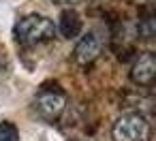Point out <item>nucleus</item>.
<instances>
[{
	"label": "nucleus",
	"instance_id": "4",
	"mask_svg": "<svg viewBox=\"0 0 156 141\" xmlns=\"http://www.w3.org/2000/svg\"><path fill=\"white\" fill-rule=\"evenodd\" d=\"M154 77H156V56L152 51L139 54L137 60L130 66V79H133V83L150 88L154 83Z\"/></svg>",
	"mask_w": 156,
	"mask_h": 141
},
{
	"label": "nucleus",
	"instance_id": "1",
	"mask_svg": "<svg viewBox=\"0 0 156 141\" xmlns=\"http://www.w3.org/2000/svg\"><path fill=\"white\" fill-rule=\"evenodd\" d=\"M13 34H15V41L20 45L32 47V45H41V43L51 41L56 37V24L45 15L30 13L15 24Z\"/></svg>",
	"mask_w": 156,
	"mask_h": 141
},
{
	"label": "nucleus",
	"instance_id": "2",
	"mask_svg": "<svg viewBox=\"0 0 156 141\" xmlns=\"http://www.w3.org/2000/svg\"><path fill=\"white\" fill-rule=\"evenodd\" d=\"M150 122L145 115L130 111L122 113L111 128V139L113 141H150Z\"/></svg>",
	"mask_w": 156,
	"mask_h": 141
},
{
	"label": "nucleus",
	"instance_id": "6",
	"mask_svg": "<svg viewBox=\"0 0 156 141\" xmlns=\"http://www.w3.org/2000/svg\"><path fill=\"white\" fill-rule=\"evenodd\" d=\"M56 30H60V34H62L64 39L77 37V34L81 32V19H79V15H77L75 11H64V13L60 15V24H58Z\"/></svg>",
	"mask_w": 156,
	"mask_h": 141
},
{
	"label": "nucleus",
	"instance_id": "7",
	"mask_svg": "<svg viewBox=\"0 0 156 141\" xmlns=\"http://www.w3.org/2000/svg\"><path fill=\"white\" fill-rule=\"evenodd\" d=\"M20 132L15 128V124L11 122H0V141H17Z\"/></svg>",
	"mask_w": 156,
	"mask_h": 141
},
{
	"label": "nucleus",
	"instance_id": "5",
	"mask_svg": "<svg viewBox=\"0 0 156 141\" xmlns=\"http://www.w3.org/2000/svg\"><path fill=\"white\" fill-rule=\"evenodd\" d=\"M101 56V39L96 37V32H88L79 39V43L75 45L73 58L79 66H90L96 58Z\"/></svg>",
	"mask_w": 156,
	"mask_h": 141
},
{
	"label": "nucleus",
	"instance_id": "8",
	"mask_svg": "<svg viewBox=\"0 0 156 141\" xmlns=\"http://www.w3.org/2000/svg\"><path fill=\"white\" fill-rule=\"evenodd\" d=\"M139 34L143 37V39H154V34H156V22H154V17H143L141 22H139Z\"/></svg>",
	"mask_w": 156,
	"mask_h": 141
},
{
	"label": "nucleus",
	"instance_id": "9",
	"mask_svg": "<svg viewBox=\"0 0 156 141\" xmlns=\"http://www.w3.org/2000/svg\"><path fill=\"white\" fill-rule=\"evenodd\" d=\"M51 2H56V5H75L79 0H51Z\"/></svg>",
	"mask_w": 156,
	"mask_h": 141
},
{
	"label": "nucleus",
	"instance_id": "3",
	"mask_svg": "<svg viewBox=\"0 0 156 141\" xmlns=\"http://www.w3.org/2000/svg\"><path fill=\"white\" fill-rule=\"evenodd\" d=\"M34 111L45 122H56L66 109V94L56 88H43L34 96Z\"/></svg>",
	"mask_w": 156,
	"mask_h": 141
}]
</instances>
